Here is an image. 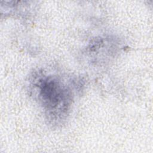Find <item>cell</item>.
<instances>
[{
  "mask_svg": "<svg viewBox=\"0 0 153 153\" xmlns=\"http://www.w3.org/2000/svg\"><path fill=\"white\" fill-rule=\"evenodd\" d=\"M37 87L39 99L49 115L60 117L67 113L71 95L63 84L49 76L39 79Z\"/></svg>",
  "mask_w": 153,
  "mask_h": 153,
  "instance_id": "obj_1",
  "label": "cell"
}]
</instances>
